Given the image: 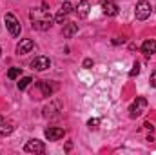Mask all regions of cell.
I'll list each match as a JSON object with an SVG mask.
<instances>
[{"label":"cell","mask_w":156,"mask_h":155,"mask_svg":"<svg viewBox=\"0 0 156 155\" xmlns=\"http://www.w3.org/2000/svg\"><path fill=\"white\" fill-rule=\"evenodd\" d=\"M0 55H2V47H0Z\"/></svg>","instance_id":"23"},{"label":"cell","mask_w":156,"mask_h":155,"mask_svg":"<svg viewBox=\"0 0 156 155\" xmlns=\"http://www.w3.org/2000/svg\"><path fill=\"white\" fill-rule=\"evenodd\" d=\"M62 33H64V37H66V39H71L73 35H76V33H78V24H75V22H67V24L64 26Z\"/></svg>","instance_id":"12"},{"label":"cell","mask_w":156,"mask_h":155,"mask_svg":"<svg viewBox=\"0 0 156 155\" xmlns=\"http://www.w3.org/2000/svg\"><path fill=\"white\" fill-rule=\"evenodd\" d=\"M98 124H100V119H91V120L87 122L89 130H96V128H98Z\"/></svg>","instance_id":"19"},{"label":"cell","mask_w":156,"mask_h":155,"mask_svg":"<svg viewBox=\"0 0 156 155\" xmlns=\"http://www.w3.org/2000/svg\"><path fill=\"white\" fill-rule=\"evenodd\" d=\"M91 66H93V59H85V60H83V68H85V70H89Z\"/></svg>","instance_id":"20"},{"label":"cell","mask_w":156,"mask_h":155,"mask_svg":"<svg viewBox=\"0 0 156 155\" xmlns=\"http://www.w3.org/2000/svg\"><path fill=\"white\" fill-rule=\"evenodd\" d=\"M144 126H145V128H147V130H153V124H151V122H145V124H144Z\"/></svg>","instance_id":"22"},{"label":"cell","mask_w":156,"mask_h":155,"mask_svg":"<svg viewBox=\"0 0 156 155\" xmlns=\"http://www.w3.org/2000/svg\"><path fill=\"white\" fill-rule=\"evenodd\" d=\"M71 11H73V4H71V2H64V4H62V7H60V15L67 17Z\"/></svg>","instance_id":"15"},{"label":"cell","mask_w":156,"mask_h":155,"mask_svg":"<svg viewBox=\"0 0 156 155\" xmlns=\"http://www.w3.org/2000/svg\"><path fill=\"white\" fill-rule=\"evenodd\" d=\"M31 82H33V78H31V77H24V78H20V80H18V89H20V91H24V89H26V88H27V86H29Z\"/></svg>","instance_id":"16"},{"label":"cell","mask_w":156,"mask_h":155,"mask_svg":"<svg viewBox=\"0 0 156 155\" xmlns=\"http://www.w3.org/2000/svg\"><path fill=\"white\" fill-rule=\"evenodd\" d=\"M151 11H153V7H151V4H149L147 0H140V2L136 4V9H134L138 20H147V18L151 17Z\"/></svg>","instance_id":"3"},{"label":"cell","mask_w":156,"mask_h":155,"mask_svg":"<svg viewBox=\"0 0 156 155\" xmlns=\"http://www.w3.org/2000/svg\"><path fill=\"white\" fill-rule=\"evenodd\" d=\"M51 26H53V17H51L49 13L33 20V28H35V29H40V31H45V29H49Z\"/></svg>","instance_id":"5"},{"label":"cell","mask_w":156,"mask_h":155,"mask_svg":"<svg viewBox=\"0 0 156 155\" xmlns=\"http://www.w3.org/2000/svg\"><path fill=\"white\" fill-rule=\"evenodd\" d=\"M142 53L145 55V57H151V55H154L156 53V40H145L144 44H142Z\"/></svg>","instance_id":"11"},{"label":"cell","mask_w":156,"mask_h":155,"mask_svg":"<svg viewBox=\"0 0 156 155\" xmlns=\"http://www.w3.org/2000/svg\"><path fill=\"white\" fill-rule=\"evenodd\" d=\"M9 133H13V124L9 120H5V119L0 117V139L5 137V135H9Z\"/></svg>","instance_id":"13"},{"label":"cell","mask_w":156,"mask_h":155,"mask_svg":"<svg viewBox=\"0 0 156 155\" xmlns=\"http://www.w3.org/2000/svg\"><path fill=\"white\" fill-rule=\"evenodd\" d=\"M138 73H140V64H138V62H134V66H133V70L129 71V77H136Z\"/></svg>","instance_id":"18"},{"label":"cell","mask_w":156,"mask_h":155,"mask_svg":"<svg viewBox=\"0 0 156 155\" xmlns=\"http://www.w3.org/2000/svg\"><path fill=\"white\" fill-rule=\"evenodd\" d=\"M64 130L62 128H55V126H51V128H47L45 131H44V135H45V139L47 141H58V139H62L64 137Z\"/></svg>","instance_id":"7"},{"label":"cell","mask_w":156,"mask_h":155,"mask_svg":"<svg viewBox=\"0 0 156 155\" xmlns=\"http://www.w3.org/2000/svg\"><path fill=\"white\" fill-rule=\"evenodd\" d=\"M24 150H26L27 153H44V152H45V144H44L42 141H38V139H31V141L26 142Z\"/></svg>","instance_id":"4"},{"label":"cell","mask_w":156,"mask_h":155,"mask_svg":"<svg viewBox=\"0 0 156 155\" xmlns=\"http://www.w3.org/2000/svg\"><path fill=\"white\" fill-rule=\"evenodd\" d=\"M33 46H35V42L31 39H24L18 42V46H16V55H26V53H29L31 49H33Z\"/></svg>","instance_id":"9"},{"label":"cell","mask_w":156,"mask_h":155,"mask_svg":"<svg viewBox=\"0 0 156 155\" xmlns=\"http://www.w3.org/2000/svg\"><path fill=\"white\" fill-rule=\"evenodd\" d=\"M20 73H22V70H20V68H11V70L7 71V78L15 80V78H18V77H20Z\"/></svg>","instance_id":"17"},{"label":"cell","mask_w":156,"mask_h":155,"mask_svg":"<svg viewBox=\"0 0 156 155\" xmlns=\"http://www.w3.org/2000/svg\"><path fill=\"white\" fill-rule=\"evenodd\" d=\"M38 88H40V91H42L44 97H51L53 95V88L49 86L47 80H38Z\"/></svg>","instance_id":"14"},{"label":"cell","mask_w":156,"mask_h":155,"mask_svg":"<svg viewBox=\"0 0 156 155\" xmlns=\"http://www.w3.org/2000/svg\"><path fill=\"white\" fill-rule=\"evenodd\" d=\"M4 20H5V28L9 29L11 37H18V35H20V31H22V28H20V22L16 20V17H15L13 13H5Z\"/></svg>","instance_id":"1"},{"label":"cell","mask_w":156,"mask_h":155,"mask_svg":"<svg viewBox=\"0 0 156 155\" xmlns=\"http://www.w3.org/2000/svg\"><path fill=\"white\" fill-rule=\"evenodd\" d=\"M151 88H156V71H153L151 75Z\"/></svg>","instance_id":"21"},{"label":"cell","mask_w":156,"mask_h":155,"mask_svg":"<svg viewBox=\"0 0 156 155\" xmlns=\"http://www.w3.org/2000/svg\"><path fill=\"white\" fill-rule=\"evenodd\" d=\"M49 66H51V60H49L47 57H44V55L37 57V59L31 62V68H33V70H37V71H44V70H47Z\"/></svg>","instance_id":"6"},{"label":"cell","mask_w":156,"mask_h":155,"mask_svg":"<svg viewBox=\"0 0 156 155\" xmlns=\"http://www.w3.org/2000/svg\"><path fill=\"white\" fill-rule=\"evenodd\" d=\"M145 108H147V99L136 97V100H134V102L131 104V108H129V117H131V119L140 117L144 112H145Z\"/></svg>","instance_id":"2"},{"label":"cell","mask_w":156,"mask_h":155,"mask_svg":"<svg viewBox=\"0 0 156 155\" xmlns=\"http://www.w3.org/2000/svg\"><path fill=\"white\" fill-rule=\"evenodd\" d=\"M89 9H91V6H89V2H87V0H82V2H78V6L75 7V11H76L78 18H87V15H89Z\"/></svg>","instance_id":"10"},{"label":"cell","mask_w":156,"mask_h":155,"mask_svg":"<svg viewBox=\"0 0 156 155\" xmlns=\"http://www.w3.org/2000/svg\"><path fill=\"white\" fill-rule=\"evenodd\" d=\"M102 9L107 17H116L118 15V6L115 0H104L102 2Z\"/></svg>","instance_id":"8"}]
</instances>
